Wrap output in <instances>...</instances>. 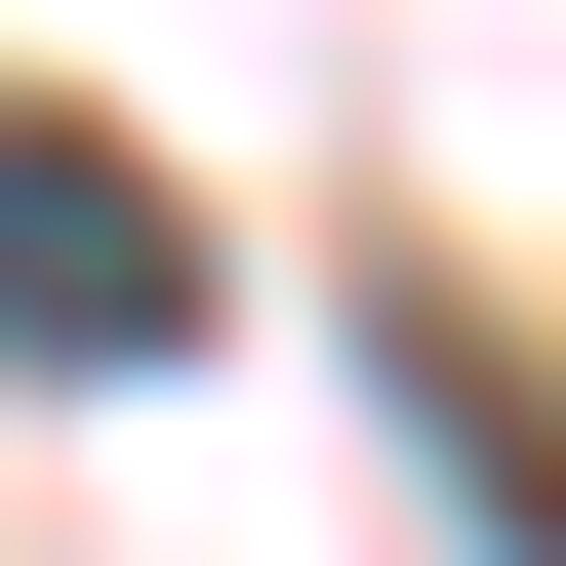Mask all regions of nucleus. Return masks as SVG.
<instances>
[{
    "instance_id": "nucleus-1",
    "label": "nucleus",
    "mask_w": 566,
    "mask_h": 566,
    "mask_svg": "<svg viewBox=\"0 0 566 566\" xmlns=\"http://www.w3.org/2000/svg\"><path fill=\"white\" fill-rule=\"evenodd\" d=\"M163 324H202V202L122 122H0V365H163Z\"/></svg>"
},
{
    "instance_id": "nucleus-2",
    "label": "nucleus",
    "mask_w": 566,
    "mask_h": 566,
    "mask_svg": "<svg viewBox=\"0 0 566 566\" xmlns=\"http://www.w3.org/2000/svg\"><path fill=\"white\" fill-rule=\"evenodd\" d=\"M405 446H446V485H485V526H526V566H566V365H526V324H485V283H446V324H405Z\"/></svg>"
}]
</instances>
